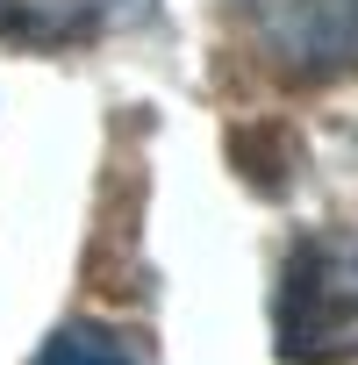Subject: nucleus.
<instances>
[{"mask_svg": "<svg viewBox=\"0 0 358 365\" xmlns=\"http://www.w3.org/2000/svg\"><path fill=\"white\" fill-rule=\"evenodd\" d=\"M272 344L287 365H344L358 358V230H308L287 251Z\"/></svg>", "mask_w": 358, "mask_h": 365, "instance_id": "1", "label": "nucleus"}, {"mask_svg": "<svg viewBox=\"0 0 358 365\" xmlns=\"http://www.w3.org/2000/svg\"><path fill=\"white\" fill-rule=\"evenodd\" d=\"M244 51L294 86H329L358 72V0H223Z\"/></svg>", "mask_w": 358, "mask_h": 365, "instance_id": "2", "label": "nucleus"}, {"mask_svg": "<svg viewBox=\"0 0 358 365\" xmlns=\"http://www.w3.org/2000/svg\"><path fill=\"white\" fill-rule=\"evenodd\" d=\"M158 0H0V43L15 51H79L150 22Z\"/></svg>", "mask_w": 358, "mask_h": 365, "instance_id": "3", "label": "nucleus"}, {"mask_svg": "<svg viewBox=\"0 0 358 365\" xmlns=\"http://www.w3.org/2000/svg\"><path fill=\"white\" fill-rule=\"evenodd\" d=\"M36 365H150V358H143V336H129V329H115V322L79 315V322H65V329H51V336H44Z\"/></svg>", "mask_w": 358, "mask_h": 365, "instance_id": "4", "label": "nucleus"}]
</instances>
